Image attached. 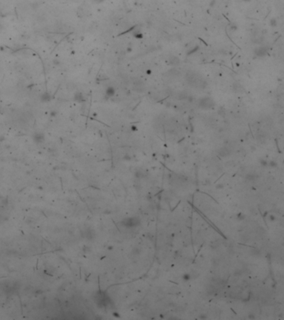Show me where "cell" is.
<instances>
[{
    "label": "cell",
    "mask_w": 284,
    "mask_h": 320,
    "mask_svg": "<svg viewBox=\"0 0 284 320\" xmlns=\"http://www.w3.org/2000/svg\"><path fill=\"white\" fill-rule=\"evenodd\" d=\"M92 1H94V3H101L104 2V0H92Z\"/></svg>",
    "instance_id": "cell-14"
},
{
    "label": "cell",
    "mask_w": 284,
    "mask_h": 320,
    "mask_svg": "<svg viewBox=\"0 0 284 320\" xmlns=\"http://www.w3.org/2000/svg\"><path fill=\"white\" fill-rule=\"evenodd\" d=\"M73 99L76 102H78V103H83V102L85 101V99L83 98L82 93H76Z\"/></svg>",
    "instance_id": "cell-8"
},
{
    "label": "cell",
    "mask_w": 284,
    "mask_h": 320,
    "mask_svg": "<svg viewBox=\"0 0 284 320\" xmlns=\"http://www.w3.org/2000/svg\"><path fill=\"white\" fill-rule=\"evenodd\" d=\"M151 73H152L151 70H147V74H151Z\"/></svg>",
    "instance_id": "cell-16"
},
{
    "label": "cell",
    "mask_w": 284,
    "mask_h": 320,
    "mask_svg": "<svg viewBox=\"0 0 284 320\" xmlns=\"http://www.w3.org/2000/svg\"><path fill=\"white\" fill-rule=\"evenodd\" d=\"M198 108L202 110H210L215 107V102L211 97H203L198 100Z\"/></svg>",
    "instance_id": "cell-2"
},
{
    "label": "cell",
    "mask_w": 284,
    "mask_h": 320,
    "mask_svg": "<svg viewBox=\"0 0 284 320\" xmlns=\"http://www.w3.org/2000/svg\"><path fill=\"white\" fill-rule=\"evenodd\" d=\"M115 92H116L115 88H114L113 86H109V87L107 88V89H106L105 94H106V96H107V98H111V97L114 96V94H115Z\"/></svg>",
    "instance_id": "cell-7"
},
{
    "label": "cell",
    "mask_w": 284,
    "mask_h": 320,
    "mask_svg": "<svg viewBox=\"0 0 284 320\" xmlns=\"http://www.w3.org/2000/svg\"><path fill=\"white\" fill-rule=\"evenodd\" d=\"M168 63L169 65H171L172 67H177L180 65L181 61H180L179 58H177L175 55H171L168 59Z\"/></svg>",
    "instance_id": "cell-3"
},
{
    "label": "cell",
    "mask_w": 284,
    "mask_h": 320,
    "mask_svg": "<svg viewBox=\"0 0 284 320\" xmlns=\"http://www.w3.org/2000/svg\"><path fill=\"white\" fill-rule=\"evenodd\" d=\"M254 53L257 57H264L268 53V49L266 47H258L254 51Z\"/></svg>",
    "instance_id": "cell-4"
},
{
    "label": "cell",
    "mask_w": 284,
    "mask_h": 320,
    "mask_svg": "<svg viewBox=\"0 0 284 320\" xmlns=\"http://www.w3.org/2000/svg\"><path fill=\"white\" fill-rule=\"evenodd\" d=\"M270 25L271 26H273V27H276L277 26V20L275 19H272L270 20Z\"/></svg>",
    "instance_id": "cell-13"
},
{
    "label": "cell",
    "mask_w": 284,
    "mask_h": 320,
    "mask_svg": "<svg viewBox=\"0 0 284 320\" xmlns=\"http://www.w3.org/2000/svg\"><path fill=\"white\" fill-rule=\"evenodd\" d=\"M186 81L195 88H205L207 87L206 81L197 72L189 71L186 74Z\"/></svg>",
    "instance_id": "cell-1"
},
{
    "label": "cell",
    "mask_w": 284,
    "mask_h": 320,
    "mask_svg": "<svg viewBox=\"0 0 284 320\" xmlns=\"http://www.w3.org/2000/svg\"><path fill=\"white\" fill-rule=\"evenodd\" d=\"M197 49H198V48H197V47H196V48H195L194 49H193L192 51H190V52H189V53H188V54H192L193 53H194V52H195V51H197Z\"/></svg>",
    "instance_id": "cell-15"
},
{
    "label": "cell",
    "mask_w": 284,
    "mask_h": 320,
    "mask_svg": "<svg viewBox=\"0 0 284 320\" xmlns=\"http://www.w3.org/2000/svg\"><path fill=\"white\" fill-rule=\"evenodd\" d=\"M219 154L221 156H227L229 154V150L227 148H223L221 151H220Z\"/></svg>",
    "instance_id": "cell-11"
},
{
    "label": "cell",
    "mask_w": 284,
    "mask_h": 320,
    "mask_svg": "<svg viewBox=\"0 0 284 320\" xmlns=\"http://www.w3.org/2000/svg\"><path fill=\"white\" fill-rule=\"evenodd\" d=\"M168 73V75L171 76V77H178L180 75V72L177 69H172L169 70Z\"/></svg>",
    "instance_id": "cell-9"
},
{
    "label": "cell",
    "mask_w": 284,
    "mask_h": 320,
    "mask_svg": "<svg viewBox=\"0 0 284 320\" xmlns=\"http://www.w3.org/2000/svg\"><path fill=\"white\" fill-rule=\"evenodd\" d=\"M33 140L37 143H43L44 141V135L43 133H36L33 135Z\"/></svg>",
    "instance_id": "cell-6"
},
{
    "label": "cell",
    "mask_w": 284,
    "mask_h": 320,
    "mask_svg": "<svg viewBox=\"0 0 284 320\" xmlns=\"http://www.w3.org/2000/svg\"><path fill=\"white\" fill-rule=\"evenodd\" d=\"M133 89L135 91L139 92V93L143 92L144 90H145V85L143 84V83L142 82V81L138 80L133 85Z\"/></svg>",
    "instance_id": "cell-5"
},
{
    "label": "cell",
    "mask_w": 284,
    "mask_h": 320,
    "mask_svg": "<svg viewBox=\"0 0 284 320\" xmlns=\"http://www.w3.org/2000/svg\"><path fill=\"white\" fill-rule=\"evenodd\" d=\"M51 99V96L49 95L48 93H44L41 96V100L43 102H48Z\"/></svg>",
    "instance_id": "cell-10"
},
{
    "label": "cell",
    "mask_w": 284,
    "mask_h": 320,
    "mask_svg": "<svg viewBox=\"0 0 284 320\" xmlns=\"http://www.w3.org/2000/svg\"><path fill=\"white\" fill-rule=\"evenodd\" d=\"M133 36L136 38H138V39H142V38H143V34L141 32H134Z\"/></svg>",
    "instance_id": "cell-12"
}]
</instances>
